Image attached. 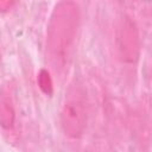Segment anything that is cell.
Listing matches in <instances>:
<instances>
[{"instance_id": "obj_1", "label": "cell", "mask_w": 152, "mask_h": 152, "mask_svg": "<svg viewBox=\"0 0 152 152\" xmlns=\"http://www.w3.org/2000/svg\"><path fill=\"white\" fill-rule=\"evenodd\" d=\"M78 7L74 2H61L51 15L46 49L56 72L65 71L71 62L78 30Z\"/></svg>"}, {"instance_id": "obj_2", "label": "cell", "mask_w": 152, "mask_h": 152, "mask_svg": "<svg viewBox=\"0 0 152 152\" xmlns=\"http://www.w3.org/2000/svg\"><path fill=\"white\" fill-rule=\"evenodd\" d=\"M59 116L66 137L78 138L83 134L88 120V102L86 90L80 83H74L68 89Z\"/></svg>"}, {"instance_id": "obj_3", "label": "cell", "mask_w": 152, "mask_h": 152, "mask_svg": "<svg viewBox=\"0 0 152 152\" xmlns=\"http://www.w3.org/2000/svg\"><path fill=\"white\" fill-rule=\"evenodd\" d=\"M118 45L121 57L125 61H133L138 53V36L133 24L125 19L118 30Z\"/></svg>"}, {"instance_id": "obj_4", "label": "cell", "mask_w": 152, "mask_h": 152, "mask_svg": "<svg viewBox=\"0 0 152 152\" xmlns=\"http://www.w3.org/2000/svg\"><path fill=\"white\" fill-rule=\"evenodd\" d=\"M13 107L11 100L6 95H0V125L11 126L13 122Z\"/></svg>"}]
</instances>
